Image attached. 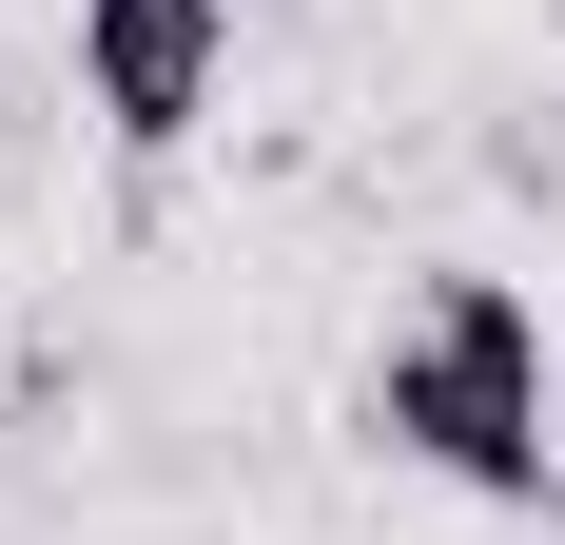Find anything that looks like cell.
Segmentation results:
<instances>
[{
    "instance_id": "obj_1",
    "label": "cell",
    "mask_w": 565,
    "mask_h": 545,
    "mask_svg": "<svg viewBox=\"0 0 565 545\" xmlns=\"http://www.w3.org/2000/svg\"><path fill=\"white\" fill-rule=\"evenodd\" d=\"M351 429L391 468H449L468 506H546L565 488V409H546V312L508 272H429L409 331L351 371Z\"/></svg>"
},
{
    "instance_id": "obj_2",
    "label": "cell",
    "mask_w": 565,
    "mask_h": 545,
    "mask_svg": "<svg viewBox=\"0 0 565 545\" xmlns=\"http://www.w3.org/2000/svg\"><path fill=\"white\" fill-rule=\"evenodd\" d=\"M234 98V0H78V117L117 157H175Z\"/></svg>"
},
{
    "instance_id": "obj_3",
    "label": "cell",
    "mask_w": 565,
    "mask_h": 545,
    "mask_svg": "<svg viewBox=\"0 0 565 545\" xmlns=\"http://www.w3.org/2000/svg\"><path fill=\"white\" fill-rule=\"evenodd\" d=\"M546 40H565V0H546Z\"/></svg>"
}]
</instances>
